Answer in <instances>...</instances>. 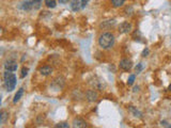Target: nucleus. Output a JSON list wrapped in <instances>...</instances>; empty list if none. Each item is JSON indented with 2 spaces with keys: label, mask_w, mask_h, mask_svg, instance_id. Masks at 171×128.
I'll return each instance as SVG.
<instances>
[{
  "label": "nucleus",
  "mask_w": 171,
  "mask_h": 128,
  "mask_svg": "<svg viewBox=\"0 0 171 128\" xmlns=\"http://www.w3.org/2000/svg\"><path fill=\"white\" fill-rule=\"evenodd\" d=\"M99 44L103 49H109L115 45V35L110 32H105L99 36Z\"/></svg>",
  "instance_id": "nucleus-1"
},
{
  "label": "nucleus",
  "mask_w": 171,
  "mask_h": 128,
  "mask_svg": "<svg viewBox=\"0 0 171 128\" xmlns=\"http://www.w3.org/2000/svg\"><path fill=\"white\" fill-rule=\"evenodd\" d=\"M3 79H4V87L7 91L12 92L16 85V76L10 71H5V73L3 74Z\"/></svg>",
  "instance_id": "nucleus-2"
},
{
  "label": "nucleus",
  "mask_w": 171,
  "mask_h": 128,
  "mask_svg": "<svg viewBox=\"0 0 171 128\" xmlns=\"http://www.w3.org/2000/svg\"><path fill=\"white\" fill-rule=\"evenodd\" d=\"M64 84H65V79H64L62 76H58V77L55 78V79L53 80V82H51L50 87L55 91H59V90H61V89L63 88Z\"/></svg>",
  "instance_id": "nucleus-3"
},
{
  "label": "nucleus",
  "mask_w": 171,
  "mask_h": 128,
  "mask_svg": "<svg viewBox=\"0 0 171 128\" xmlns=\"http://www.w3.org/2000/svg\"><path fill=\"white\" fill-rule=\"evenodd\" d=\"M90 83L92 84V87H93L94 89H96V90L103 91L105 88H106V82H105V80L102 79V78L95 77L93 79V81H91Z\"/></svg>",
  "instance_id": "nucleus-4"
},
{
  "label": "nucleus",
  "mask_w": 171,
  "mask_h": 128,
  "mask_svg": "<svg viewBox=\"0 0 171 128\" xmlns=\"http://www.w3.org/2000/svg\"><path fill=\"white\" fill-rule=\"evenodd\" d=\"M119 66H120V68L123 69V71L128 72V71H131L132 67H133V62H132V60H129V59H122L120 61Z\"/></svg>",
  "instance_id": "nucleus-5"
},
{
  "label": "nucleus",
  "mask_w": 171,
  "mask_h": 128,
  "mask_svg": "<svg viewBox=\"0 0 171 128\" xmlns=\"http://www.w3.org/2000/svg\"><path fill=\"white\" fill-rule=\"evenodd\" d=\"M132 30V25L128 21H123L119 26V32L120 33H128Z\"/></svg>",
  "instance_id": "nucleus-6"
},
{
  "label": "nucleus",
  "mask_w": 171,
  "mask_h": 128,
  "mask_svg": "<svg viewBox=\"0 0 171 128\" xmlns=\"http://www.w3.org/2000/svg\"><path fill=\"white\" fill-rule=\"evenodd\" d=\"M97 97H99L97 92L94 90H89V91H87V93H86V98H87L88 101H91V103L97 100Z\"/></svg>",
  "instance_id": "nucleus-7"
},
{
  "label": "nucleus",
  "mask_w": 171,
  "mask_h": 128,
  "mask_svg": "<svg viewBox=\"0 0 171 128\" xmlns=\"http://www.w3.org/2000/svg\"><path fill=\"white\" fill-rule=\"evenodd\" d=\"M5 71H10V72H15L17 69V63L13 60H9L4 63Z\"/></svg>",
  "instance_id": "nucleus-8"
},
{
  "label": "nucleus",
  "mask_w": 171,
  "mask_h": 128,
  "mask_svg": "<svg viewBox=\"0 0 171 128\" xmlns=\"http://www.w3.org/2000/svg\"><path fill=\"white\" fill-rule=\"evenodd\" d=\"M87 123H86L85 120H83V119H80V117H76V119H74V121H73V127L75 128H85L87 127Z\"/></svg>",
  "instance_id": "nucleus-9"
},
{
  "label": "nucleus",
  "mask_w": 171,
  "mask_h": 128,
  "mask_svg": "<svg viewBox=\"0 0 171 128\" xmlns=\"http://www.w3.org/2000/svg\"><path fill=\"white\" fill-rule=\"evenodd\" d=\"M19 8L23 9L25 11H29V10H32L33 9V1H29V0H26L24 2L21 3L19 5Z\"/></svg>",
  "instance_id": "nucleus-10"
},
{
  "label": "nucleus",
  "mask_w": 171,
  "mask_h": 128,
  "mask_svg": "<svg viewBox=\"0 0 171 128\" xmlns=\"http://www.w3.org/2000/svg\"><path fill=\"white\" fill-rule=\"evenodd\" d=\"M40 74L43 75V76H49V75L53 73V68L50 66H48V65H45V66H42L40 68Z\"/></svg>",
  "instance_id": "nucleus-11"
},
{
  "label": "nucleus",
  "mask_w": 171,
  "mask_h": 128,
  "mask_svg": "<svg viewBox=\"0 0 171 128\" xmlns=\"http://www.w3.org/2000/svg\"><path fill=\"white\" fill-rule=\"evenodd\" d=\"M81 8V1L80 0H72L71 1V9L73 11H78Z\"/></svg>",
  "instance_id": "nucleus-12"
},
{
  "label": "nucleus",
  "mask_w": 171,
  "mask_h": 128,
  "mask_svg": "<svg viewBox=\"0 0 171 128\" xmlns=\"http://www.w3.org/2000/svg\"><path fill=\"white\" fill-rule=\"evenodd\" d=\"M23 94H24V89L20 88L18 91H17V93L15 94V96H14V99H13V103H17V101L19 100V99L21 98V96H23Z\"/></svg>",
  "instance_id": "nucleus-13"
},
{
  "label": "nucleus",
  "mask_w": 171,
  "mask_h": 128,
  "mask_svg": "<svg viewBox=\"0 0 171 128\" xmlns=\"http://www.w3.org/2000/svg\"><path fill=\"white\" fill-rule=\"evenodd\" d=\"M128 110H129V111H131L132 113H133V114L135 115V116H136V117H142L141 112L139 111V110H137L136 108H135V107L129 106V107H128Z\"/></svg>",
  "instance_id": "nucleus-14"
},
{
  "label": "nucleus",
  "mask_w": 171,
  "mask_h": 128,
  "mask_svg": "<svg viewBox=\"0 0 171 128\" xmlns=\"http://www.w3.org/2000/svg\"><path fill=\"white\" fill-rule=\"evenodd\" d=\"M8 117H9V113H8V112H5V111H1V112H0V124H1V125H2V124H4Z\"/></svg>",
  "instance_id": "nucleus-15"
},
{
  "label": "nucleus",
  "mask_w": 171,
  "mask_h": 128,
  "mask_svg": "<svg viewBox=\"0 0 171 128\" xmlns=\"http://www.w3.org/2000/svg\"><path fill=\"white\" fill-rule=\"evenodd\" d=\"M115 24V19H112V20H106L101 25V27H102V28H106V27H108V28H109V27H112Z\"/></svg>",
  "instance_id": "nucleus-16"
},
{
  "label": "nucleus",
  "mask_w": 171,
  "mask_h": 128,
  "mask_svg": "<svg viewBox=\"0 0 171 128\" xmlns=\"http://www.w3.org/2000/svg\"><path fill=\"white\" fill-rule=\"evenodd\" d=\"M124 2H125V0H111V4L115 8H120L121 5H123Z\"/></svg>",
  "instance_id": "nucleus-17"
},
{
  "label": "nucleus",
  "mask_w": 171,
  "mask_h": 128,
  "mask_svg": "<svg viewBox=\"0 0 171 128\" xmlns=\"http://www.w3.org/2000/svg\"><path fill=\"white\" fill-rule=\"evenodd\" d=\"M45 4L47 5L48 8H50V9H53V8H56V1L55 0H45Z\"/></svg>",
  "instance_id": "nucleus-18"
},
{
  "label": "nucleus",
  "mask_w": 171,
  "mask_h": 128,
  "mask_svg": "<svg viewBox=\"0 0 171 128\" xmlns=\"http://www.w3.org/2000/svg\"><path fill=\"white\" fill-rule=\"evenodd\" d=\"M32 1H33V9L34 10H37V9L41 8L43 0H32Z\"/></svg>",
  "instance_id": "nucleus-19"
},
{
  "label": "nucleus",
  "mask_w": 171,
  "mask_h": 128,
  "mask_svg": "<svg viewBox=\"0 0 171 128\" xmlns=\"http://www.w3.org/2000/svg\"><path fill=\"white\" fill-rule=\"evenodd\" d=\"M28 72H29V68H27V67H23L21 68V74H20V77L21 78H25L28 75Z\"/></svg>",
  "instance_id": "nucleus-20"
},
{
  "label": "nucleus",
  "mask_w": 171,
  "mask_h": 128,
  "mask_svg": "<svg viewBox=\"0 0 171 128\" xmlns=\"http://www.w3.org/2000/svg\"><path fill=\"white\" fill-rule=\"evenodd\" d=\"M56 127H57V128H59V127H60V128H69V125L67 124V123L63 122V123H59V124H57Z\"/></svg>",
  "instance_id": "nucleus-21"
},
{
  "label": "nucleus",
  "mask_w": 171,
  "mask_h": 128,
  "mask_svg": "<svg viewBox=\"0 0 171 128\" xmlns=\"http://www.w3.org/2000/svg\"><path fill=\"white\" fill-rule=\"evenodd\" d=\"M135 81V75H131L129 77H128V80H127V84L128 85H132Z\"/></svg>",
  "instance_id": "nucleus-22"
},
{
  "label": "nucleus",
  "mask_w": 171,
  "mask_h": 128,
  "mask_svg": "<svg viewBox=\"0 0 171 128\" xmlns=\"http://www.w3.org/2000/svg\"><path fill=\"white\" fill-rule=\"evenodd\" d=\"M135 69H136V73H137V74L141 72V71H142V63H139L138 65L136 66V68H135Z\"/></svg>",
  "instance_id": "nucleus-23"
},
{
  "label": "nucleus",
  "mask_w": 171,
  "mask_h": 128,
  "mask_svg": "<svg viewBox=\"0 0 171 128\" xmlns=\"http://www.w3.org/2000/svg\"><path fill=\"white\" fill-rule=\"evenodd\" d=\"M149 52H150V50H149V49H148V48H145V49H143V51H142L141 56L143 57V58H145V57H148Z\"/></svg>",
  "instance_id": "nucleus-24"
},
{
  "label": "nucleus",
  "mask_w": 171,
  "mask_h": 128,
  "mask_svg": "<svg viewBox=\"0 0 171 128\" xmlns=\"http://www.w3.org/2000/svg\"><path fill=\"white\" fill-rule=\"evenodd\" d=\"M88 1H89V0H81V8H83L85 5H87Z\"/></svg>",
  "instance_id": "nucleus-25"
},
{
  "label": "nucleus",
  "mask_w": 171,
  "mask_h": 128,
  "mask_svg": "<svg viewBox=\"0 0 171 128\" xmlns=\"http://www.w3.org/2000/svg\"><path fill=\"white\" fill-rule=\"evenodd\" d=\"M66 2H69V0H60V3H61V4H64V3Z\"/></svg>",
  "instance_id": "nucleus-26"
},
{
  "label": "nucleus",
  "mask_w": 171,
  "mask_h": 128,
  "mask_svg": "<svg viewBox=\"0 0 171 128\" xmlns=\"http://www.w3.org/2000/svg\"><path fill=\"white\" fill-rule=\"evenodd\" d=\"M137 91H139V87H135L134 88V92H137Z\"/></svg>",
  "instance_id": "nucleus-27"
},
{
  "label": "nucleus",
  "mask_w": 171,
  "mask_h": 128,
  "mask_svg": "<svg viewBox=\"0 0 171 128\" xmlns=\"http://www.w3.org/2000/svg\"><path fill=\"white\" fill-rule=\"evenodd\" d=\"M168 91H169V92H171V84L168 87Z\"/></svg>",
  "instance_id": "nucleus-28"
}]
</instances>
